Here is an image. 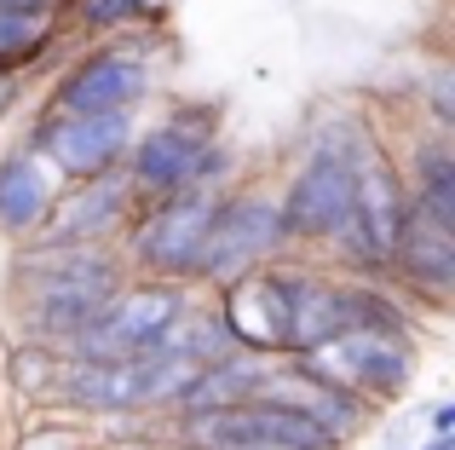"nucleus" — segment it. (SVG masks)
<instances>
[{
    "label": "nucleus",
    "mask_w": 455,
    "mask_h": 450,
    "mask_svg": "<svg viewBox=\"0 0 455 450\" xmlns=\"http://www.w3.org/2000/svg\"><path fill=\"white\" fill-rule=\"evenodd\" d=\"M133 277L122 243H18L12 254V306L23 335L64 341L81 317H92Z\"/></svg>",
    "instance_id": "1"
},
{
    "label": "nucleus",
    "mask_w": 455,
    "mask_h": 450,
    "mask_svg": "<svg viewBox=\"0 0 455 450\" xmlns=\"http://www.w3.org/2000/svg\"><path fill=\"white\" fill-rule=\"evenodd\" d=\"M236 150L220 139V104H179L173 116L133 133L122 173L139 197L185 191V185H231Z\"/></svg>",
    "instance_id": "2"
},
{
    "label": "nucleus",
    "mask_w": 455,
    "mask_h": 450,
    "mask_svg": "<svg viewBox=\"0 0 455 450\" xmlns=\"http://www.w3.org/2000/svg\"><path fill=\"white\" fill-rule=\"evenodd\" d=\"M289 248L294 243H289V231H283V208H277V191H271V185H259V180L225 185L220 208H213V225H208V243H202L196 271H190V289L213 294L231 277H243V271L283 260Z\"/></svg>",
    "instance_id": "3"
},
{
    "label": "nucleus",
    "mask_w": 455,
    "mask_h": 450,
    "mask_svg": "<svg viewBox=\"0 0 455 450\" xmlns=\"http://www.w3.org/2000/svg\"><path fill=\"white\" fill-rule=\"evenodd\" d=\"M225 185H185V191H162V197H139L122 243L127 271L139 277H167V283H190L196 254L208 243L213 208H220Z\"/></svg>",
    "instance_id": "4"
},
{
    "label": "nucleus",
    "mask_w": 455,
    "mask_h": 450,
    "mask_svg": "<svg viewBox=\"0 0 455 450\" xmlns=\"http://www.w3.org/2000/svg\"><path fill=\"white\" fill-rule=\"evenodd\" d=\"M190 301H196L190 283L139 277V271H133V277H127L99 312L81 317V324L58 341V352H64V358H145Z\"/></svg>",
    "instance_id": "5"
},
{
    "label": "nucleus",
    "mask_w": 455,
    "mask_h": 450,
    "mask_svg": "<svg viewBox=\"0 0 455 450\" xmlns=\"http://www.w3.org/2000/svg\"><path fill=\"white\" fill-rule=\"evenodd\" d=\"M300 364L323 382L346 387L363 398L369 410H387L410 393L415 382V335H392V329H340L334 341L300 352Z\"/></svg>",
    "instance_id": "6"
},
{
    "label": "nucleus",
    "mask_w": 455,
    "mask_h": 450,
    "mask_svg": "<svg viewBox=\"0 0 455 450\" xmlns=\"http://www.w3.org/2000/svg\"><path fill=\"white\" fill-rule=\"evenodd\" d=\"M127 145H133V110H64V104H46L41 122L29 127V150L58 180H92V173L122 168Z\"/></svg>",
    "instance_id": "7"
},
{
    "label": "nucleus",
    "mask_w": 455,
    "mask_h": 450,
    "mask_svg": "<svg viewBox=\"0 0 455 450\" xmlns=\"http://www.w3.org/2000/svg\"><path fill=\"white\" fill-rule=\"evenodd\" d=\"M352 168L357 157H346V150L300 145V162H294L289 185L277 191L283 231L294 248H323L340 231V220L352 214Z\"/></svg>",
    "instance_id": "8"
},
{
    "label": "nucleus",
    "mask_w": 455,
    "mask_h": 450,
    "mask_svg": "<svg viewBox=\"0 0 455 450\" xmlns=\"http://www.w3.org/2000/svg\"><path fill=\"white\" fill-rule=\"evenodd\" d=\"M156 87V64L133 35H116V41L92 46V52L69 58L52 81V99L64 110H139Z\"/></svg>",
    "instance_id": "9"
},
{
    "label": "nucleus",
    "mask_w": 455,
    "mask_h": 450,
    "mask_svg": "<svg viewBox=\"0 0 455 450\" xmlns=\"http://www.w3.org/2000/svg\"><path fill=\"white\" fill-rule=\"evenodd\" d=\"M133 208H139V191L122 168L92 173V180H64L46 220L23 243H116L133 220Z\"/></svg>",
    "instance_id": "10"
},
{
    "label": "nucleus",
    "mask_w": 455,
    "mask_h": 450,
    "mask_svg": "<svg viewBox=\"0 0 455 450\" xmlns=\"http://www.w3.org/2000/svg\"><path fill=\"white\" fill-rule=\"evenodd\" d=\"M213 306L225 317V335L243 352H266V358L289 352V266L283 260L254 266L225 289H213Z\"/></svg>",
    "instance_id": "11"
},
{
    "label": "nucleus",
    "mask_w": 455,
    "mask_h": 450,
    "mask_svg": "<svg viewBox=\"0 0 455 450\" xmlns=\"http://www.w3.org/2000/svg\"><path fill=\"white\" fill-rule=\"evenodd\" d=\"M254 398H271V405H283V410H294V416L317 422V428L334 433L340 445H352L357 433L375 422V410H369L363 398H352L346 387L311 375L300 358H271L266 375H259V387H254Z\"/></svg>",
    "instance_id": "12"
},
{
    "label": "nucleus",
    "mask_w": 455,
    "mask_h": 450,
    "mask_svg": "<svg viewBox=\"0 0 455 450\" xmlns=\"http://www.w3.org/2000/svg\"><path fill=\"white\" fill-rule=\"evenodd\" d=\"M387 277L398 283L415 306L450 312V294H455V231L410 208L403 237H398V248H392V260H387Z\"/></svg>",
    "instance_id": "13"
},
{
    "label": "nucleus",
    "mask_w": 455,
    "mask_h": 450,
    "mask_svg": "<svg viewBox=\"0 0 455 450\" xmlns=\"http://www.w3.org/2000/svg\"><path fill=\"white\" fill-rule=\"evenodd\" d=\"M352 220H357V231L369 237L375 260L387 266L398 237H403V220H410V191H403V173H398V162H392L387 139H375L352 168Z\"/></svg>",
    "instance_id": "14"
},
{
    "label": "nucleus",
    "mask_w": 455,
    "mask_h": 450,
    "mask_svg": "<svg viewBox=\"0 0 455 450\" xmlns=\"http://www.w3.org/2000/svg\"><path fill=\"white\" fill-rule=\"evenodd\" d=\"M392 162L403 173V191H410L415 214L455 231V139H450V127H433V122L415 127V139L403 150H392Z\"/></svg>",
    "instance_id": "15"
},
{
    "label": "nucleus",
    "mask_w": 455,
    "mask_h": 450,
    "mask_svg": "<svg viewBox=\"0 0 455 450\" xmlns=\"http://www.w3.org/2000/svg\"><path fill=\"white\" fill-rule=\"evenodd\" d=\"M340 329H346L340 271H329V266H289V352H283V358H300V352L334 341Z\"/></svg>",
    "instance_id": "16"
},
{
    "label": "nucleus",
    "mask_w": 455,
    "mask_h": 450,
    "mask_svg": "<svg viewBox=\"0 0 455 450\" xmlns=\"http://www.w3.org/2000/svg\"><path fill=\"white\" fill-rule=\"evenodd\" d=\"M58 185H64V180H58V173L46 168V162L35 157L29 145L6 150V157H0V237L23 243V237H29L35 225L46 220Z\"/></svg>",
    "instance_id": "17"
},
{
    "label": "nucleus",
    "mask_w": 455,
    "mask_h": 450,
    "mask_svg": "<svg viewBox=\"0 0 455 450\" xmlns=\"http://www.w3.org/2000/svg\"><path fill=\"white\" fill-rule=\"evenodd\" d=\"M266 364H271L266 352H243V347H231L225 358H213V364H196V375H190V387H185V398H179L173 422L179 416H196V410H225V405L254 398Z\"/></svg>",
    "instance_id": "18"
},
{
    "label": "nucleus",
    "mask_w": 455,
    "mask_h": 450,
    "mask_svg": "<svg viewBox=\"0 0 455 450\" xmlns=\"http://www.w3.org/2000/svg\"><path fill=\"white\" fill-rule=\"evenodd\" d=\"M236 341L225 335V317H220V306L213 301H190L185 312L167 324V335L156 341L150 352H167V358H185V364H213V358H225Z\"/></svg>",
    "instance_id": "19"
},
{
    "label": "nucleus",
    "mask_w": 455,
    "mask_h": 450,
    "mask_svg": "<svg viewBox=\"0 0 455 450\" xmlns=\"http://www.w3.org/2000/svg\"><path fill=\"white\" fill-rule=\"evenodd\" d=\"M58 46V18H35V12H6L0 6V69L23 76Z\"/></svg>",
    "instance_id": "20"
},
{
    "label": "nucleus",
    "mask_w": 455,
    "mask_h": 450,
    "mask_svg": "<svg viewBox=\"0 0 455 450\" xmlns=\"http://www.w3.org/2000/svg\"><path fill=\"white\" fill-rule=\"evenodd\" d=\"M58 364H64V352H58L52 341L23 335L18 347L6 352V382H12V393L29 398V405H46V398H52V375H58Z\"/></svg>",
    "instance_id": "21"
},
{
    "label": "nucleus",
    "mask_w": 455,
    "mask_h": 450,
    "mask_svg": "<svg viewBox=\"0 0 455 450\" xmlns=\"http://www.w3.org/2000/svg\"><path fill=\"white\" fill-rule=\"evenodd\" d=\"M64 12L87 35H110V29H133L139 18H162V0H64Z\"/></svg>",
    "instance_id": "22"
},
{
    "label": "nucleus",
    "mask_w": 455,
    "mask_h": 450,
    "mask_svg": "<svg viewBox=\"0 0 455 450\" xmlns=\"http://www.w3.org/2000/svg\"><path fill=\"white\" fill-rule=\"evenodd\" d=\"M450 64H433V76H427V122L433 127H455V104H450Z\"/></svg>",
    "instance_id": "23"
},
{
    "label": "nucleus",
    "mask_w": 455,
    "mask_h": 450,
    "mask_svg": "<svg viewBox=\"0 0 455 450\" xmlns=\"http://www.w3.org/2000/svg\"><path fill=\"white\" fill-rule=\"evenodd\" d=\"M23 92H29V81H23V76H6V69H0V127H6L12 116H18Z\"/></svg>",
    "instance_id": "24"
},
{
    "label": "nucleus",
    "mask_w": 455,
    "mask_h": 450,
    "mask_svg": "<svg viewBox=\"0 0 455 450\" xmlns=\"http://www.w3.org/2000/svg\"><path fill=\"white\" fill-rule=\"evenodd\" d=\"M6 12H35V18H64V0H0Z\"/></svg>",
    "instance_id": "25"
},
{
    "label": "nucleus",
    "mask_w": 455,
    "mask_h": 450,
    "mask_svg": "<svg viewBox=\"0 0 455 450\" xmlns=\"http://www.w3.org/2000/svg\"><path fill=\"white\" fill-rule=\"evenodd\" d=\"M427 422H433V433H455V398H438Z\"/></svg>",
    "instance_id": "26"
},
{
    "label": "nucleus",
    "mask_w": 455,
    "mask_h": 450,
    "mask_svg": "<svg viewBox=\"0 0 455 450\" xmlns=\"http://www.w3.org/2000/svg\"><path fill=\"white\" fill-rule=\"evenodd\" d=\"M415 450H455V433H433V439L415 445Z\"/></svg>",
    "instance_id": "27"
},
{
    "label": "nucleus",
    "mask_w": 455,
    "mask_h": 450,
    "mask_svg": "<svg viewBox=\"0 0 455 450\" xmlns=\"http://www.w3.org/2000/svg\"><path fill=\"white\" fill-rule=\"evenodd\" d=\"M236 450H266V445H236Z\"/></svg>",
    "instance_id": "28"
},
{
    "label": "nucleus",
    "mask_w": 455,
    "mask_h": 450,
    "mask_svg": "<svg viewBox=\"0 0 455 450\" xmlns=\"http://www.w3.org/2000/svg\"><path fill=\"white\" fill-rule=\"evenodd\" d=\"M173 450H190V445H173Z\"/></svg>",
    "instance_id": "29"
}]
</instances>
